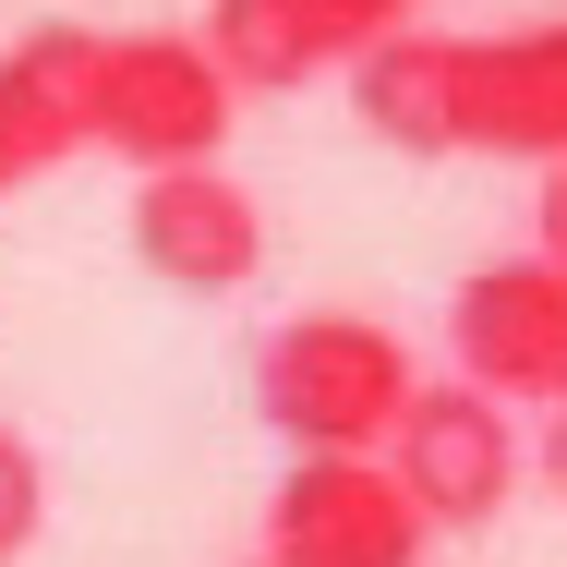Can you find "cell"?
<instances>
[{
	"label": "cell",
	"mask_w": 567,
	"mask_h": 567,
	"mask_svg": "<svg viewBox=\"0 0 567 567\" xmlns=\"http://www.w3.org/2000/svg\"><path fill=\"white\" fill-rule=\"evenodd\" d=\"M350 110L399 157H532L567 169V12L544 24H399L350 61Z\"/></svg>",
	"instance_id": "obj_1"
},
{
	"label": "cell",
	"mask_w": 567,
	"mask_h": 567,
	"mask_svg": "<svg viewBox=\"0 0 567 567\" xmlns=\"http://www.w3.org/2000/svg\"><path fill=\"white\" fill-rule=\"evenodd\" d=\"M411 386H423L411 339L350 302H315V315L266 327L254 350V411H266V435H290V458H386Z\"/></svg>",
	"instance_id": "obj_2"
},
{
	"label": "cell",
	"mask_w": 567,
	"mask_h": 567,
	"mask_svg": "<svg viewBox=\"0 0 567 567\" xmlns=\"http://www.w3.org/2000/svg\"><path fill=\"white\" fill-rule=\"evenodd\" d=\"M229 121V73L206 61V37H182V24H97V73H85V133L110 145L133 182H157V169H218Z\"/></svg>",
	"instance_id": "obj_3"
},
{
	"label": "cell",
	"mask_w": 567,
	"mask_h": 567,
	"mask_svg": "<svg viewBox=\"0 0 567 567\" xmlns=\"http://www.w3.org/2000/svg\"><path fill=\"white\" fill-rule=\"evenodd\" d=\"M447 374L495 411H567V266L495 254L447 290Z\"/></svg>",
	"instance_id": "obj_4"
},
{
	"label": "cell",
	"mask_w": 567,
	"mask_h": 567,
	"mask_svg": "<svg viewBox=\"0 0 567 567\" xmlns=\"http://www.w3.org/2000/svg\"><path fill=\"white\" fill-rule=\"evenodd\" d=\"M386 471L423 507V532H495L507 495H519V471H532V447H519V411H495L458 374H423L411 411H399V435H386Z\"/></svg>",
	"instance_id": "obj_5"
},
{
	"label": "cell",
	"mask_w": 567,
	"mask_h": 567,
	"mask_svg": "<svg viewBox=\"0 0 567 567\" xmlns=\"http://www.w3.org/2000/svg\"><path fill=\"white\" fill-rule=\"evenodd\" d=\"M423 0H206V61L229 73V97H302L350 61H374Z\"/></svg>",
	"instance_id": "obj_6"
},
{
	"label": "cell",
	"mask_w": 567,
	"mask_h": 567,
	"mask_svg": "<svg viewBox=\"0 0 567 567\" xmlns=\"http://www.w3.org/2000/svg\"><path fill=\"white\" fill-rule=\"evenodd\" d=\"M423 507L386 458H290L266 495V567H423Z\"/></svg>",
	"instance_id": "obj_7"
},
{
	"label": "cell",
	"mask_w": 567,
	"mask_h": 567,
	"mask_svg": "<svg viewBox=\"0 0 567 567\" xmlns=\"http://www.w3.org/2000/svg\"><path fill=\"white\" fill-rule=\"evenodd\" d=\"M133 266L169 290H254L266 278V206L229 169H157L133 182Z\"/></svg>",
	"instance_id": "obj_8"
},
{
	"label": "cell",
	"mask_w": 567,
	"mask_h": 567,
	"mask_svg": "<svg viewBox=\"0 0 567 567\" xmlns=\"http://www.w3.org/2000/svg\"><path fill=\"white\" fill-rule=\"evenodd\" d=\"M85 73H97V24H24L0 49V194L73 169L85 133Z\"/></svg>",
	"instance_id": "obj_9"
},
{
	"label": "cell",
	"mask_w": 567,
	"mask_h": 567,
	"mask_svg": "<svg viewBox=\"0 0 567 567\" xmlns=\"http://www.w3.org/2000/svg\"><path fill=\"white\" fill-rule=\"evenodd\" d=\"M37 532H49V447L24 423H0V567L37 556Z\"/></svg>",
	"instance_id": "obj_10"
},
{
	"label": "cell",
	"mask_w": 567,
	"mask_h": 567,
	"mask_svg": "<svg viewBox=\"0 0 567 567\" xmlns=\"http://www.w3.org/2000/svg\"><path fill=\"white\" fill-rule=\"evenodd\" d=\"M544 266H567V169H544V241H532Z\"/></svg>",
	"instance_id": "obj_11"
},
{
	"label": "cell",
	"mask_w": 567,
	"mask_h": 567,
	"mask_svg": "<svg viewBox=\"0 0 567 567\" xmlns=\"http://www.w3.org/2000/svg\"><path fill=\"white\" fill-rule=\"evenodd\" d=\"M532 471L556 483V507H567V411H544V447H532Z\"/></svg>",
	"instance_id": "obj_12"
}]
</instances>
